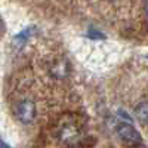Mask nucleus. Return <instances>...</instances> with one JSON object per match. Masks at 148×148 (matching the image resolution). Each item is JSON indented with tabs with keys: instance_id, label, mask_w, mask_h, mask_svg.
<instances>
[{
	"instance_id": "nucleus-7",
	"label": "nucleus",
	"mask_w": 148,
	"mask_h": 148,
	"mask_svg": "<svg viewBox=\"0 0 148 148\" xmlns=\"http://www.w3.org/2000/svg\"><path fill=\"white\" fill-rule=\"evenodd\" d=\"M0 148H10V147H9L6 142H3L2 139H0Z\"/></svg>"
},
{
	"instance_id": "nucleus-8",
	"label": "nucleus",
	"mask_w": 148,
	"mask_h": 148,
	"mask_svg": "<svg viewBox=\"0 0 148 148\" xmlns=\"http://www.w3.org/2000/svg\"><path fill=\"white\" fill-rule=\"evenodd\" d=\"M3 31V24H2V19H0V33Z\"/></svg>"
},
{
	"instance_id": "nucleus-6",
	"label": "nucleus",
	"mask_w": 148,
	"mask_h": 148,
	"mask_svg": "<svg viewBox=\"0 0 148 148\" xmlns=\"http://www.w3.org/2000/svg\"><path fill=\"white\" fill-rule=\"evenodd\" d=\"M36 31V27H30V28H25L24 31H21L19 34H16L15 36V39H14V42L15 43H19V45H22V43H25L28 39H30V36L33 34Z\"/></svg>"
},
{
	"instance_id": "nucleus-3",
	"label": "nucleus",
	"mask_w": 148,
	"mask_h": 148,
	"mask_svg": "<svg viewBox=\"0 0 148 148\" xmlns=\"http://www.w3.org/2000/svg\"><path fill=\"white\" fill-rule=\"evenodd\" d=\"M79 135H80L79 129H77L76 126H71V125L64 126L62 129L59 130V138L62 139L64 142H68V144H71V142H74V141H77Z\"/></svg>"
},
{
	"instance_id": "nucleus-5",
	"label": "nucleus",
	"mask_w": 148,
	"mask_h": 148,
	"mask_svg": "<svg viewBox=\"0 0 148 148\" xmlns=\"http://www.w3.org/2000/svg\"><path fill=\"white\" fill-rule=\"evenodd\" d=\"M135 113H136V117H138L139 121L148 125V102H141V104H138L136 110H135Z\"/></svg>"
},
{
	"instance_id": "nucleus-4",
	"label": "nucleus",
	"mask_w": 148,
	"mask_h": 148,
	"mask_svg": "<svg viewBox=\"0 0 148 148\" xmlns=\"http://www.w3.org/2000/svg\"><path fill=\"white\" fill-rule=\"evenodd\" d=\"M68 71H70V67H68V62L65 59H59L53 64L52 67V74L56 77V79H64L68 76Z\"/></svg>"
},
{
	"instance_id": "nucleus-1",
	"label": "nucleus",
	"mask_w": 148,
	"mask_h": 148,
	"mask_svg": "<svg viewBox=\"0 0 148 148\" xmlns=\"http://www.w3.org/2000/svg\"><path fill=\"white\" fill-rule=\"evenodd\" d=\"M16 117L22 123H31L36 117V105L31 99H22L16 104Z\"/></svg>"
},
{
	"instance_id": "nucleus-9",
	"label": "nucleus",
	"mask_w": 148,
	"mask_h": 148,
	"mask_svg": "<svg viewBox=\"0 0 148 148\" xmlns=\"http://www.w3.org/2000/svg\"><path fill=\"white\" fill-rule=\"evenodd\" d=\"M145 10H147V14H148V3L145 5Z\"/></svg>"
},
{
	"instance_id": "nucleus-2",
	"label": "nucleus",
	"mask_w": 148,
	"mask_h": 148,
	"mask_svg": "<svg viewBox=\"0 0 148 148\" xmlns=\"http://www.w3.org/2000/svg\"><path fill=\"white\" fill-rule=\"evenodd\" d=\"M117 133H119V136L123 141H126L129 144H138V142H141L139 132L135 129L130 123H120V125L117 126Z\"/></svg>"
}]
</instances>
